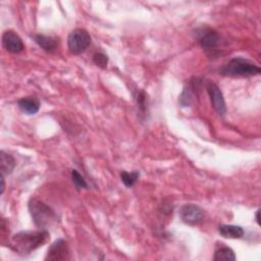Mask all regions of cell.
<instances>
[{
	"mask_svg": "<svg viewBox=\"0 0 261 261\" xmlns=\"http://www.w3.org/2000/svg\"><path fill=\"white\" fill-rule=\"evenodd\" d=\"M49 239L47 229L24 230L15 233L11 239L13 249L21 255L30 254L36 249L43 246Z\"/></svg>",
	"mask_w": 261,
	"mask_h": 261,
	"instance_id": "cell-1",
	"label": "cell"
},
{
	"mask_svg": "<svg viewBox=\"0 0 261 261\" xmlns=\"http://www.w3.org/2000/svg\"><path fill=\"white\" fill-rule=\"evenodd\" d=\"M29 210L34 223L41 229H47L56 220L54 210L38 199L30 200Z\"/></svg>",
	"mask_w": 261,
	"mask_h": 261,
	"instance_id": "cell-2",
	"label": "cell"
},
{
	"mask_svg": "<svg viewBox=\"0 0 261 261\" xmlns=\"http://www.w3.org/2000/svg\"><path fill=\"white\" fill-rule=\"evenodd\" d=\"M260 71L261 69L257 64L242 57L232 58L220 70L222 74L228 76H252L259 74Z\"/></svg>",
	"mask_w": 261,
	"mask_h": 261,
	"instance_id": "cell-3",
	"label": "cell"
},
{
	"mask_svg": "<svg viewBox=\"0 0 261 261\" xmlns=\"http://www.w3.org/2000/svg\"><path fill=\"white\" fill-rule=\"evenodd\" d=\"M91 44V37L84 29H75L71 31L67 38V46L72 54H81Z\"/></svg>",
	"mask_w": 261,
	"mask_h": 261,
	"instance_id": "cell-4",
	"label": "cell"
},
{
	"mask_svg": "<svg viewBox=\"0 0 261 261\" xmlns=\"http://www.w3.org/2000/svg\"><path fill=\"white\" fill-rule=\"evenodd\" d=\"M181 221L189 225H196L204 218V210L195 204H186L179 209Z\"/></svg>",
	"mask_w": 261,
	"mask_h": 261,
	"instance_id": "cell-5",
	"label": "cell"
},
{
	"mask_svg": "<svg viewBox=\"0 0 261 261\" xmlns=\"http://www.w3.org/2000/svg\"><path fill=\"white\" fill-rule=\"evenodd\" d=\"M206 89L210 97L213 108L220 116H223L226 113V106H225L224 98L220 88L215 83L209 82L206 85Z\"/></svg>",
	"mask_w": 261,
	"mask_h": 261,
	"instance_id": "cell-6",
	"label": "cell"
},
{
	"mask_svg": "<svg viewBox=\"0 0 261 261\" xmlns=\"http://www.w3.org/2000/svg\"><path fill=\"white\" fill-rule=\"evenodd\" d=\"M69 259V249L67 243L62 240H56L48 249L45 260L50 261H61Z\"/></svg>",
	"mask_w": 261,
	"mask_h": 261,
	"instance_id": "cell-7",
	"label": "cell"
},
{
	"mask_svg": "<svg viewBox=\"0 0 261 261\" xmlns=\"http://www.w3.org/2000/svg\"><path fill=\"white\" fill-rule=\"evenodd\" d=\"M220 37L214 30L203 29L199 35V43L206 52H214L220 45Z\"/></svg>",
	"mask_w": 261,
	"mask_h": 261,
	"instance_id": "cell-8",
	"label": "cell"
},
{
	"mask_svg": "<svg viewBox=\"0 0 261 261\" xmlns=\"http://www.w3.org/2000/svg\"><path fill=\"white\" fill-rule=\"evenodd\" d=\"M2 45L6 51L13 54L20 53L24 48L21 38L13 31H6L3 33Z\"/></svg>",
	"mask_w": 261,
	"mask_h": 261,
	"instance_id": "cell-9",
	"label": "cell"
},
{
	"mask_svg": "<svg viewBox=\"0 0 261 261\" xmlns=\"http://www.w3.org/2000/svg\"><path fill=\"white\" fill-rule=\"evenodd\" d=\"M17 105L22 112L29 115L36 114L40 109V101L35 96H28L21 98L17 101Z\"/></svg>",
	"mask_w": 261,
	"mask_h": 261,
	"instance_id": "cell-10",
	"label": "cell"
},
{
	"mask_svg": "<svg viewBox=\"0 0 261 261\" xmlns=\"http://www.w3.org/2000/svg\"><path fill=\"white\" fill-rule=\"evenodd\" d=\"M35 42L46 52L52 53L54 52L58 47V41L57 39L51 37V36H45V35H34L33 36Z\"/></svg>",
	"mask_w": 261,
	"mask_h": 261,
	"instance_id": "cell-11",
	"label": "cell"
},
{
	"mask_svg": "<svg viewBox=\"0 0 261 261\" xmlns=\"http://www.w3.org/2000/svg\"><path fill=\"white\" fill-rule=\"evenodd\" d=\"M220 236L226 239H241L244 236L243 227L232 224H222L218 227Z\"/></svg>",
	"mask_w": 261,
	"mask_h": 261,
	"instance_id": "cell-12",
	"label": "cell"
},
{
	"mask_svg": "<svg viewBox=\"0 0 261 261\" xmlns=\"http://www.w3.org/2000/svg\"><path fill=\"white\" fill-rule=\"evenodd\" d=\"M15 166V160L14 158L5 153L4 151L0 152V170H1V174L5 175V174H10L13 170Z\"/></svg>",
	"mask_w": 261,
	"mask_h": 261,
	"instance_id": "cell-13",
	"label": "cell"
},
{
	"mask_svg": "<svg viewBox=\"0 0 261 261\" xmlns=\"http://www.w3.org/2000/svg\"><path fill=\"white\" fill-rule=\"evenodd\" d=\"M213 260L215 261H233L236 260L234 252L226 246H220L215 250Z\"/></svg>",
	"mask_w": 261,
	"mask_h": 261,
	"instance_id": "cell-14",
	"label": "cell"
},
{
	"mask_svg": "<svg viewBox=\"0 0 261 261\" xmlns=\"http://www.w3.org/2000/svg\"><path fill=\"white\" fill-rule=\"evenodd\" d=\"M140 176V172L135 170V171H132V172H127V171H121L120 173V178H121V181L123 182V185L127 188L129 187H133L136 181L138 180Z\"/></svg>",
	"mask_w": 261,
	"mask_h": 261,
	"instance_id": "cell-15",
	"label": "cell"
},
{
	"mask_svg": "<svg viewBox=\"0 0 261 261\" xmlns=\"http://www.w3.org/2000/svg\"><path fill=\"white\" fill-rule=\"evenodd\" d=\"M70 176H71V180H72L73 185L75 186V188L77 190L87 189L88 188L87 181L85 180V178L82 176V174L76 169H72L70 171Z\"/></svg>",
	"mask_w": 261,
	"mask_h": 261,
	"instance_id": "cell-16",
	"label": "cell"
},
{
	"mask_svg": "<svg viewBox=\"0 0 261 261\" xmlns=\"http://www.w3.org/2000/svg\"><path fill=\"white\" fill-rule=\"evenodd\" d=\"M136 100H137V104H138V108L139 111L142 115H145L146 110H147V95L145 94L144 91L140 90L137 93L136 96Z\"/></svg>",
	"mask_w": 261,
	"mask_h": 261,
	"instance_id": "cell-17",
	"label": "cell"
},
{
	"mask_svg": "<svg viewBox=\"0 0 261 261\" xmlns=\"http://www.w3.org/2000/svg\"><path fill=\"white\" fill-rule=\"evenodd\" d=\"M93 61L97 66H99L101 68H105L108 63V57L104 53L97 52L93 55Z\"/></svg>",
	"mask_w": 261,
	"mask_h": 261,
	"instance_id": "cell-18",
	"label": "cell"
},
{
	"mask_svg": "<svg viewBox=\"0 0 261 261\" xmlns=\"http://www.w3.org/2000/svg\"><path fill=\"white\" fill-rule=\"evenodd\" d=\"M259 214H260V210H257L256 211V215H255V218H256V222L258 224H260V220H259Z\"/></svg>",
	"mask_w": 261,
	"mask_h": 261,
	"instance_id": "cell-19",
	"label": "cell"
}]
</instances>
